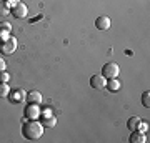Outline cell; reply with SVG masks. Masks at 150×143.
<instances>
[{"instance_id":"obj_12","label":"cell","mask_w":150,"mask_h":143,"mask_svg":"<svg viewBox=\"0 0 150 143\" xmlns=\"http://www.w3.org/2000/svg\"><path fill=\"white\" fill-rule=\"evenodd\" d=\"M40 123L43 125V128H54L57 125V118L54 115H48V117H42L40 118Z\"/></svg>"},{"instance_id":"obj_19","label":"cell","mask_w":150,"mask_h":143,"mask_svg":"<svg viewBox=\"0 0 150 143\" xmlns=\"http://www.w3.org/2000/svg\"><path fill=\"white\" fill-rule=\"evenodd\" d=\"M4 2H5V5L8 7V8H13L17 4H20V0H4Z\"/></svg>"},{"instance_id":"obj_7","label":"cell","mask_w":150,"mask_h":143,"mask_svg":"<svg viewBox=\"0 0 150 143\" xmlns=\"http://www.w3.org/2000/svg\"><path fill=\"white\" fill-rule=\"evenodd\" d=\"M90 85H92V88L103 90V88H105V85H107V78H105L102 73H100V75H93V77L90 78Z\"/></svg>"},{"instance_id":"obj_1","label":"cell","mask_w":150,"mask_h":143,"mask_svg":"<svg viewBox=\"0 0 150 143\" xmlns=\"http://www.w3.org/2000/svg\"><path fill=\"white\" fill-rule=\"evenodd\" d=\"M22 135L28 140H38L43 135V125L37 120H28L22 127Z\"/></svg>"},{"instance_id":"obj_9","label":"cell","mask_w":150,"mask_h":143,"mask_svg":"<svg viewBox=\"0 0 150 143\" xmlns=\"http://www.w3.org/2000/svg\"><path fill=\"white\" fill-rule=\"evenodd\" d=\"M95 27L98 30H108L110 28V18L107 15H102V17H97L95 20Z\"/></svg>"},{"instance_id":"obj_16","label":"cell","mask_w":150,"mask_h":143,"mask_svg":"<svg viewBox=\"0 0 150 143\" xmlns=\"http://www.w3.org/2000/svg\"><path fill=\"white\" fill-rule=\"evenodd\" d=\"M142 105L147 106V108L150 106V92H144L142 93Z\"/></svg>"},{"instance_id":"obj_14","label":"cell","mask_w":150,"mask_h":143,"mask_svg":"<svg viewBox=\"0 0 150 143\" xmlns=\"http://www.w3.org/2000/svg\"><path fill=\"white\" fill-rule=\"evenodd\" d=\"M105 88H107L108 92H117V90H120V80H117V78H108V80H107V85H105Z\"/></svg>"},{"instance_id":"obj_2","label":"cell","mask_w":150,"mask_h":143,"mask_svg":"<svg viewBox=\"0 0 150 143\" xmlns=\"http://www.w3.org/2000/svg\"><path fill=\"white\" fill-rule=\"evenodd\" d=\"M15 50H17V38L15 37H8L0 42V53L2 55H13Z\"/></svg>"},{"instance_id":"obj_3","label":"cell","mask_w":150,"mask_h":143,"mask_svg":"<svg viewBox=\"0 0 150 143\" xmlns=\"http://www.w3.org/2000/svg\"><path fill=\"white\" fill-rule=\"evenodd\" d=\"M118 73H120V67H118L115 62H108V63H105L102 67V75L105 77V78H117Z\"/></svg>"},{"instance_id":"obj_20","label":"cell","mask_w":150,"mask_h":143,"mask_svg":"<svg viewBox=\"0 0 150 143\" xmlns=\"http://www.w3.org/2000/svg\"><path fill=\"white\" fill-rule=\"evenodd\" d=\"M7 68V63H5V60L2 58V57H0V72H2V70H5Z\"/></svg>"},{"instance_id":"obj_15","label":"cell","mask_w":150,"mask_h":143,"mask_svg":"<svg viewBox=\"0 0 150 143\" xmlns=\"http://www.w3.org/2000/svg\"><path fill=\"white\" fill-rule=\"evenodd\" d=\"M8 93H10V87H8V83H2V82H0V98L8 97Z\"/></svg>"},{"instance_id":"obj_5","label":"cell","mask_w":150,"mask_h":143,"mask_svg":"<svg viewBox=\"0 0 150 143\" xmlns=\"http://www.w3.org/2000/svg\"><path fill=\"white\" fill-rule=\"evenodd\" d=\"M10 15H13L15 18H25L28 15V7L25 4H17L13 8H10Z\"/></svg>"},{"instance_id":"obj_10","label":"cell","mask_w":150,"mask_h":143,"mask_svg":"<svg viewBox=\"0 0 150 143\" xmlns=\"http://www.w3.org/2000/svg\"><path fill=\"white\" fill-rule=\"evenodd\" d=\"M10 32H12V25L8 22H2V23H0V40L8 38L10 37Z\"/></svg>"},{"instance_id":"obj_11","label":"cell","mask_w":150,"mask_h":143,"mask_svg":"<svg viewBox=\"0 0 150 143\" xmlns=\"http://www.w3.org/2000/svg\"><path fill=\"white\" fill-rule=\"evenodd\" d=\"M129 142L130 143H145V142H147V135L142 133V132H132Z\"/></svg>"},{"instance_id":"obj_4","label":"cell","mask_w":150,"mask_h":143,"mask_svg":"<svg viewBox=\"0 0 150 143\" xmlns=\"http://www.w3.org/2000/svg\"><path fill=\"white\" fill-rule=\"evenodd\" d=\"M40 111H42L40 105H37V103H28L23 108V115H25L27 120H38L40 118Z\"/></svg>"},{"instance_id":"obj_8","label":"cell","mask_w":150,"mask_h":143,"mask_svg":"<svg viewBox=\"0 0 150 143\" xmlns=\"http://www.w3.org/2000/svg\"><path fill=\"white\" fill-rule=\"evenodd\" d=\"M27 103H37V105H40L42 103V93L38 90H32V92H27Z\"/></svg>"},{"instance_id":"obj_6","label":"cell","mask_w":150,"mask_h":143,"mask_svg":"<svg viewBox=\"0 0 150 143\" xmlns=\"http://www.w3.org/2000/svg\"><path fill=\"white\" fill-rule=\"evenodd\" d=\"M8 98H10L12 103H22V101H25V98H27V92L22 90V88H17V90L8 93Z\"/></svg>"},{"instance_id":"obj_13","label":"cell","mask_w":150,"mask_h":143,"mask_svg":"<svg viewBox=\"0 0 150 143\" xmlns=\"http://www.w3.org/2000/svg\"><path fill=\"white\" fill-rule=\"evenodd\" d=\"M140 122H142V118H140V117L129 118V122H127V128H129L130 132H137L139 127H140Z\"/></svg>"},{"instance_id":"obj_18","label":"cell","mask_w":150,"mask_h":143,"mask_svg":"<svg viewBox=\"0 0 150 143\" xmlns=\"http://www.w3.org/2000/svg\"><path fill=\"white\" fill-rule=\"evenodd\" d=\"M8 80H10V75L7 73V70H2L0 72V82L2 83H8Z\"/></svg>"},{"instance_id":"obj_17","label":"cell","mask_w":150,"mask_h":143,"mask_svg":"<svg viewBox=\"0 0 150 143\" xmlns=\"http://www.w3.org/2000/svg\"><path fill=\"white\" fill-rule=\"evenodd\" d=\"M0 15H10V8L5 5V2H0Z\"/></svg>"}]
</instances>
